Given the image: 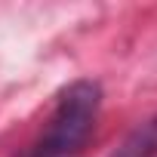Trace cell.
I'll return each mask as SVG.
<instances>
[{
  "label": "cell",
  "mask_w": 157,
  "mask_h": 157,
  "mask_svg": "<svg viewBox=\"0 0 157 157\" xmlns=\"http://www.w3.org/2000/svg\"><path fill=\"white\" fill-rule=\"evenodd\" d=\"M99 111H102V86L96 80L68 83L56 99L43 136L37 139V151L43 157H77L96 129Z\"/></svg>",
  "instance_id": "cell-1"
},
{
  "label": "cell",
  "mask_w": 157,
  "mask_h": 157,
  "mask_svg": "<svg viewBox=\"0 0 157 157\" xmlns=\"http://www.w3.org/2000/svg\"><path fill=\"white\" fill-rule=\"evenodd\" d=\"M108 157H157V114L139 123Z\"/></svg>",
  "instance_id": "cell-2"
},
{
  "label": "cell",
  "mask_w": 157,
  "mask_h": 157,
  "mask_svg": "<svg viewBox=\"0 0 157 157\" xmlns=\"http://www.w3.org/2000/svg\"><path fill=\"white\" fill-rule=\"evenodd\" d=\"M25 157H40V154H37V151H34V148H31V151H28V154H25Z\"/></svg>",
  "instance_id": "cell-3"
}]
</instances>
